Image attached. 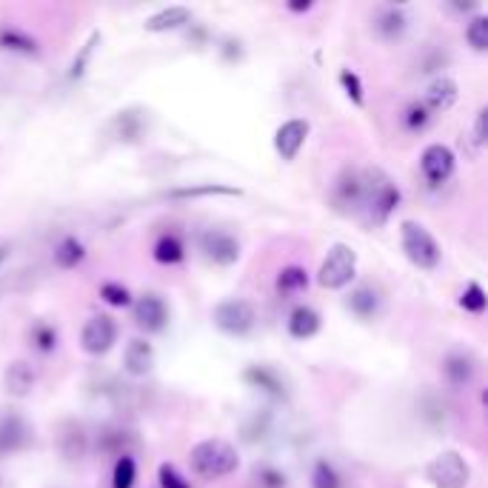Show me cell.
Returning <instances> with one entry per match:
<instances>
[{"label": "cell", "instance_id": "obj_1", "mask_svg": "<svg viewBox=\"0 0 488 488\" xmlns=\"http://www.w3.org/2000/svg\"><path fill=\"white\" fill-rule=\"evenodd\" d=\"M402 195L397 183L383 172L380 166L363 168V203H360V211H366L369 223L383 226L391 220V215L397 211Z\"/></svg>", "mask_w": 488, "mask_h": 488}, {"label": "cell", "instance_id": "obj_2", "mask_svg": "<svg viewBox=\"0 0 488 488\" xmlns=\"http://www.w3.org/2000/svg\"><path fill=\"white\" fill-rule=\"evenodd\" d=\"M188 463H192V472L200 480H223L240 469V454L229 440L211 437L188 452Z\"/></svg>", "mask_w": 488, "mask_h": 488}, {"label": "cell", "instance_id": "obj_3", "mask_svg": "<svg viewBox=\"0 0 488 488\" xmlns=\"http://www.w3.org/2000/svg\"><path fill=\"white\" fill-rule=\"evenodd\" d=\"M400 243H402V251H406V258L412 260V266L422 271H434L442 260V251L434 235L426 226H420L414 220L400 223Z\"/></svg>", "mask_w": 488, "mask_h": 488}, {"label": "cell", "instance_id": "obj_4", "mask_svg": "<svg viewBox=\"0 0 488 488\" xmlns=\"http://www.w3.org/2000/svg\"><path fill=\"white\" fill-rule=\"evenodd\" d=\"M354 274H357V251L346 243H334L320 263V271H317V283L329 291H341L351 286Z\"/></svg>", "mask_w": 488, "mask_h": 488}, {"label": "cell", "instance_id": "obj_5", "mask_svg": "<svg viewBox=\"0 0 488 488\" xmlns=\"http://www.w3.org/2000/svg\"><path fill=\"white\" fill-rule=\"evenodd\" d=\"M211 323L226 337H246L258 323V311L246 297H226L211 309Z\"/></svg>", "mask_w": 488, "mask_h": 488}, {"label": "cell", "instance_id": "obj_6", "mask_svg": "<svg viewBox=\"0 0 488 488\" xmlns=\"http://www.w3.org/2000/svg\"><path fill=\"white\" fill-rule=\"evenodd\" d=\"M426 480L434 488H465L472 480V469L465 457L454 449L440 452L429 465H426Z\"/></svg>", "mask_w": 488, "mask_h": 488}, {"label": "cell", "instance_id": "obj_7", "mask_svg": "<svg viewBox=\"0 0 488 488\" xmlns=\"http://www.w3.org/2000/svg\"><path fill=\"white\" fill-rule=\"evenodd\" d=\"M440 371L452 389H469L477 380L480 360L472 349H449L440 360Z\"/></svg>", "mask_w": 488, "mask_h": 488}, {"label": "cell", "instance_id": "obj_8", "mask_svg": "<svg viewBox=\"0 0 488 488\" xmlns=\"http://www.w3.org/2000/svg\"><path fill=\"white\" fill-rule=\"evenodd\" d=\"M200 251L208 263H215L220 269H229L240 260V240L223 229H206L200 235Z\"/></svg>", "mask_w": 488, "mask_h": 488}, {"label": "cell", "instance_id": "obj_9", "mask_svg": "<svg viewBox=\"0 0 488 488\" xmlns=\"http://www.w3.org/2000/svg\"><path fill=\"white\" fill-rule=\"evenodd\" d=\"M115 343H117V323L112 320L109 314H95V317H89L86 323H83L80 349L86 354L100 357L106 351H112Z\"/></svg>", "mask_w": 488, "mask_h": 488}, {"label": "cell", "instance_id": "obj_10", "mask_svg": "<svg viewBox=\"0 0 488 488\" xmlns=\"http://www.w3.org/2000/svg\"><path fill=\"white\" fill-rule=\"evenodd\" d=\"M132 320L146 334H160L168 326V306L160 294L146 291L137 300H132Z\"/></svg>", "mask_w": 488, "mask_h": 488}, {"label": "cell", "instance_id": "obj_11", "mask_svg": "<svg viewBox=\"0 0 488 488\" xmlns=\"http://www.w3.org/2000/svg\"><path fill=\"white\" fill-rule=\"evenodd\" d=\"M454 168H457V158L449 146H442V143H432L422 148V155H420V172L422 178H426L429 186H442V183H449L452 175H454Z\"/></svg>", "mask_w": 488, "mask_h": 488}, {"label": "cell", "instance_id": "obj_12", "mask_svg": "<svg viewBox=\"0 0 488 488\" xmlns=\"http://www.w3.org/2000/svg\"><path fill=\"white\" fill-rule=\"evenodd\" d=\"M29 442H32V429L24 414L20 412L0 414V460L24 452Z\"/></svg>", "mask_w": 488, "mask_h": 488}, {"label": "cell", "instance_id": "obj_13", "mask_svg": "<svg viewBox=\"0 0 488 488\" xmlns=\"http://www.w3.org/2000/svg\"><path fill=\"white\" fill-rule=\"evenodd\" d=\"M309 132H311V123L303 117H291V120L280 123L278 132H274V152H278L286 163H291L297 155H300V148L306 146Z\"/></svg>", "mask_w": 488, "mask_h": 488}, {"label": "cell", "instance_id": "obj_14", "mask_svg": "<svg viewBox=\"0 0 488 488\" xmlns=\"http://www.w3.org/2000/svg\"><path fill=\"white\" fill-rule=\"evenodd\" d=\"M109 132L120 143H140L148 135V112L140 106H129V109H120L109 120Z\"/></svg>", "mask_w": 488, "mask_h": 488}, {"label": "cell", "instance_id": "obj_15", "mask_svg": "<svg viewBox=\"0 0 488 488\" xmlns=\"http://www.w3.org/2000/svg\"><path fill=\"white\" fill-rule=\"evenodd\" d=\"M331 200L341 211H360V203H363V172L360 168H343L331 186Z\"/></svg>", "mask_w": 488, "mask_h": 488}, {"label": "cell", "instance_id": "obj_16", "mask_svg": "<svg viewBox=\"0 0 488 488\" xmlns=\"http://www.w3.org/2000/svg\"><path fill=\"white\" fill-rule=\"evenodd\" d=\"M346 309L357 317V320L363 323H371L380 317V311H383V291H380L377 286L371 283H360L349 291L346 297Z\"/></svg>", "mask_w": 488, "mask_h": 488}, {"label": "cell", "instance_id": "obj_17", "mask_svg": "<svg viewBox=\"0 0 488 488\" xmlns=\"http://www.w3.org/2000/svg\"><path fill=\"white\" fill-rule=\"evenodd\" d=\"M243 383L254 391H260L271 400H286L289 389L286 380L280 377V371H274L271 366H246L243 369Z\"/></svg>", "mask_w": 488, "mask_h": 488}, {"label": "cell", "instance_id": "obj_18", "mask_svg": "<svg viewBox=\"0 0 488 488\" xmlns=\"http://www.w3.org/2000/svg\"><path fill=\"white\" fill-rule=\"evenodd\" d=\"M57 452L63 460H69V463H77L86 457L89 452V434L86 429L80 426L77 420H63L60 422V429H57Z\"/></svg>", "mask_w": 488, "mask_h": 488}, {"label": "cell", "instance_id": "obj_19", "mask_svg": "<svg viewBox=\"0 0 488 488\" xmlns=\"http://www.w3.org/2000/svg\"><path fill=\"white\" fill-rule=\"evenodd\" d=\"M37 386V371L29 360H12L4 369V391L15 400H24Z\"/></svg>", "mask_w": 488, "mask_h": 488}, {"label": "cell", "instance_id": "obj_20", "mask_svg": "<svg viewBox=\"0 0 488 488\" xmlns=\"http://www.w3.org/2000/svg\"><path fill=\"white\" fill-rule=\"evenodd\" d=\"M457 97H460L457 80L449 77V75H437L426 86V95H422V106H426L432 115H442V112H449L452 106L457 103Z\"/></svg>", "mask_w": 488, "mask_h": 488}, {"label": "cell", "instance_id": "obj_21", "mask_svg": "<svg viewBox=\"0 0 488 488\" xmlns=\"http://www.w3.org/2000/svg\"><path fill=\"white\" fill-rule=\"evenodd\" d=\"M374 32L380 40H386V44H397L402 40V35L409 32V15L402 6H380L377 15H374Z\"/></svg>", "mask_w": 488, "mask_h": 488}, {"label": "cell", "instance_id": "obj_22", "mask_svg": "<svg viewBox=\"0 0 488 488\" xmlns=\"http://www.w3.org/2000/svg\"><path fill=\"white\" fill-rule=\"evenodd\" d=\"M155 369V346L143 341V337H135V341L126 343L123 349V371L129 377H146Z\"/></svg>", "mask_w": 488, "mask_h": 488}, {"label": "cell", "instance_id": "obj_23", "mask_svg": "<svg viewBox=\"0 0 488 488\" xmlns=\"http://www.w3.org/2000/svg\"><path fill=\"white\" fill-rule=\"evenodd\" d=\"M188 24H192V9L188 6H166V9L155 12L152 17H146L143 26H146V32L160 35V32H178Z\"/></svg>", "mask_w": 488, "mask_h": 488}, {"label": "cell", "instance_id": "obj_24", "mask_svg": "<svg viewBox=\"0 0 488 488\" xmlns=\"http://www.w3.org/2000/svg\"><path fill=\"white\" fill-rule=\"evenodd\" d=\"M240 198L243 192L235 186H226V183H200V186H180V188H168L166 198L168 200H195V198Z\"/></svg>", "mask_w": 488, "mask_h": 488}, {"label": "cell", "instance_id": "obj_25", "mask_svg": "<svg viewBox=\"0 0 488 488\" xmlns=\"http://www.w3.org/2000/svg\"><path fill=\"white\" fill-rule=\"evenodd\" d=\"M286 329L294 341H311V337L320 331V314H317L311 306H297L289 320H286Z\"/></svg>", "mask_w": 488, "mask_h": 488}, {"label": "cell", "instance_id": "obj_26", "mask_svg": "<svg viewBox=\"0 0 488 488\" xmlns=\"http://www.w3.org/2000/svg\"><path fill=\"white\" fill-rule=\"evenodd\" d=\"M83 258H86V246H83V240H77L72 235L57 240V246H55V266L57 269L72 271L83 263Z\"/></svg>", "mask_w": 488, "mask_h": 488}, {"label": "cell", "instance_id": "obj_27", "mask_svg": "<svg viewBox=\"0 0 488 488\" xmlns=\"http://www.w3.org/2000/svg\"><path fill=\"white\" fill-rule=\"evenodd\" d=\"M274 289H278L280 297H297L309 289V271L303 266H286L280 269L278 280H274Z\"/></svg>", "mask_w": 488, "mask_h": 488}, {"label": "cell", "instance_id": "obj_28", "mask_svg": "<svg viewBox=\"0 0 488 488\" xmlns=\"http://www.w3.org/2000/svg\"><path fill=\"white\" fill-rule=\"evenodd\" d=\"M0 49L15 52V55H26V57L40 52L37 40L26 32L15 29V26H0Z\"/></svg>", "mask_w": 488, "mask_h": 488}, {"label": "cell", "instance_id": "obj_29", "mask_svg": "<svg viewBox=\"0 0 488 488\" xmlns=\"http://www.w3.org/2000/svg\"><path fill=\"white\" fill-rule=\"evenodd\" d=\"M152 254H155L158 263L175 266V263H180V260L186 258V246H183V240H180L178 235H172V231H168V235H160V238H158Z\"/></svg>", "mask_w": 488, "mask_h": 488}, {"label": "cell", "instance_id": "obj_30", "mask_svg": "<svg viewBox=\"0 0 488 488\" xmlns=\"http://www.w3.org/2000/svg\"><path fill=\"white\" fill-rule=\"evenodd\" d=\"M432 120H434V115L426 109V106H422V100H412L406 106V112H402V126H406L412 135L426 132L429 126H432Z\"/></svg>", "mask_w": 488, "mask_h": 488}, {"label": "cell", "instance_id": "obj_31", "mask_svg": "<svg viewBox=\"0 0 488 488\" xmlns=\"http://www.w3.org/2000/svg\"><path fill=\"white\" fill-rule=\"evenodd\" d=\"M311 488H343V477L334 469V463L317 460L311 465Z\"/></svg>", "mask_w": 488, "mask_h": 488}, {"label": "cell", "instance_id": "obj_32", "mask_svg": "<svg viewBox=\"0 0 488 488\" xmlns=\"http://www.w3.org/2000/svg\"><path fill=\"white\" fill-rule=\"evenodd\" d=\"M465 44L474 52H488V17L474 15L469 24H465Z\"/></svg>", "mask_w": 488, "mask_h": 488}, {"label": "cell", "instance_id": "obj_33", "mask_svg": "<svg viewBox=\"0 0 488 488\" xmlns=\"http://www.w3.org/2000/svg\"><path fill=\"white\" fill-rule=\"evenodd\" d=\"M100 40H103V37H100V32H92L86 44L80 46V52L75 55L72 66H69V77H72V80H80L83 75H86V69H89V60H92V55H95V49H97Z\"/></svg>", "mask_w": 488, "mask_h": 488}, {"label": "cell", "instance_id": "obj_34", "mask_svg": "<svg viewBox=\"0 0 488 488\" xmlns=\"http://www.w3.org/2000/svg\"><path fill=\"white\" fill-rule=\"evenodd\" d=\"M251 480L258 488H286L289 480L280 469H274V465L269 463H258L254 465V472H251Z\"/></svg>", "mask_w": 488, "mask_h": 488}, {"label": "cell", "instance_id": "obj_35", "mask_svg": "<svg viewBox=\"0 0 488 488\" xmlns=\"http://www.w3.org/2000/svg\"><path fill=\"white\" fill-rule=\"evenodd\" d=\"M485 306H488L485 289H483L477 280H472L469 286L463 289V294H460V309H463V311H469V314H483Z\"/></svg>", "mask_w": 488, "mask_h": 488}, {"label": "cell", "instance_id": "obj_36", "mask_svg": "<svg viewBox=\"0 0 488 488\" xmlns=\"http://www.w3.org/2000/svg\"><path fill=\"white\" fill-rule=\"evenodd\" d=\"M137 480V465L129 454L117 457L115 472H112V488H132Z\"/></svg>", "mask_w": 488, "mask_h": 488}, {"label": "cell", "instance_id": "obj_37", "mask_svg": "<svg viewBox=\"0 0 488 488\" xmlns=\"http://www.w3.org/2000/svg\"><path fill=\"white\" fill-rule=\"evenodd\" d=\"M29 337H32L35 349L44 351V354L55 351V346H57V329L49 326V323H35L32 331H29Z\"/></svg>", "mask_w": 488, "mask_h": 488}, {"label": "cell", "instance_id": "obj_38", "mask_svg": "<svg viewBox=\"0 0 488 488\" xmlns=\"http://www.w3.org/2000/svg\"><path fill=\"white\" fill-rule=\"evenodd\" d=\"M100 297H103V303H109V306H115V309L132 306V291L126 289L123 283H103V286H100Z\"/></svg>", "mask_w": 488, "mask_h": 488}, {"label": "cell", "instance_id": "obj_39", "mask_svg": "<svg viewBox=\"0 0 488 488\" xmlns=\"http://www.w3.org/2000/svg\"><path fill=\"white\" fill-rule=\"evenodd\" d=\"M341 86H343L346 97H349L354 106H363V80H360L357 72L343 69V72H341Z\"/></svg>", "mask_w": 488, "mask_h": 488}, {"label": "cell", "instance_id": "obj_40", "mask_svg": "<svg viewBox=\"0 0 488 488\" xmlns=\"http://www.w3.org/2000/svg\"><path fill=\"white\" fill-rule=\"evenodd\" d=\"M158 480H160V488H192L188 485V480L175 469L172 463H163L158 469Z\"/></svg>", "mask_w": 488, "mask_h": 488}, {"label": "cell", "instance_id": "obj_41", "mask_svg": "<svg viewBox=\"0 0 488 488\" xmlns=\"http://www.w3.org/2000/svg\"><path fill=\"white\" fill-rule=\"evenodd\" d=\"M485 117H488V109H480L477 117H474V126H472V137H474V146L483 148L488 143V132H485Z\"/></svg>", "mask_w": 488, "mask_h": 488}, {"label": "cell", "instance_id": "obj_42", "mask_svg": "<svg viewBox=\"0 0 488 488\" xmlns=\"http://www.w3.org/2000/svg\"><path fill=\"white\" fill-rule=\"evenodd\" d=\"M314 4H311V0H306V4H303V0H297V4H289V12H309Z\"/></svg>", "mask_w": 488, "mask_h": 488}, {"label": "cell", "instance_id": "obj_43", "mask_svg": "<svg viewBox=\"0 0 488 488\" xmlns=\"http://www.w3.org/2000/svg\"><path fill=\"white\" fill-rule=\"evenodd\" d=\"M9 260V246L6 243H0V266H4Z\"/></svg>", "mask_w": 488, "mask_h": 488}]
</instances>
